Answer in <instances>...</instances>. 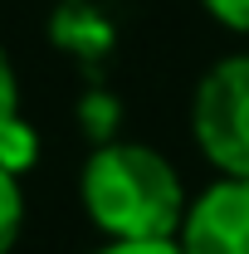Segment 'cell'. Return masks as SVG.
Segmentation results:
<instances>
[{
	"mask_svg": "<svg viewBox=\"0 0 249 254\" xmlns=\"http://www.w3.org/2000/svg\"><path fill=\"white\" fill-rule=\"evenodd\" d=\"M210 15H215L225 30H235V34H249V0H200Z\"/></svg>",
	"mask_w": 249,
	"mask_h": 254,
	"instance_id": "cell-9",
	"label": "cell"
},
{
	"mask_svg": "<svg viewBox=\"0 0 249 254\" xmlns=\"http://www.w3.org/2000/svg\"><path fill=\"white\" fill-rule=\"evenodd\" d=\"M190 132L220 176H249V54H225L200 73Z\"/></svg>",
	"mask_w": 249,
	"mask_h": 254,
	"instance_id": "cell-2",
	"label": "cell"
},
{
	"mask_svg": "<svg viewBox=\"0 0 249 254\" xmlns=\"http://www.w3.org/2000/svg\"><path fill=\"white\" fill-rule=\"evenodd\" d=\"M20 225H25V195H20V176L0 166V254L15 250V240H20Z\"/></svg>",
	"mask_w": 249,
	"mask_h": 254,
	"instance_id": "cell-6",
	"label": "cell"
},
{
	"mask_svg": "<svg viewBox=\"0 0 249 254\" xmlns=\"http://www.w3.org/2000/svg\"><path fill=\"white\" fill-rule=\"evenodd\" d=\"M83 210L108 240H176L186 225V190L156 147L108 142L83 161Z\"/></svg>",
	"mask_w": 249,
	"mask_h": 254,
	"instance_id": "cell-1",
	"label": "cell"
},
{
	"mask_svg": "<svg viewBox=\"0 0 249 254\" xmlns=\"http://www.w3.org/2000/svg\"><path fill=\"white\" fill-rule=\"evenodd\" d=\"M176 245L186 254H249V176H220L200 190Z\"/></svg>",
	"mask_w": 249,
	"mask_h": 254,
	"instance_id": "cell-3",
	"label": "cell"
},
{
	"mask_svg": "<svg viewBox=\"0 0 249 254\" xmlns=\"http://www.w3.org/2000/svg\"><path fill=\"white\" fill-rule=\"evenodd\" d=\"M49 39L59 44L63 54H73L88 73L113 54V25L98 15L88 0H63L54 10V20H49Z\"/></svg>",
	"mask_w": 249,
	"mask_h": 254,
	"instance_id": "cell-4",
	"label": "cell"
},
{
	"mask_svg": "<svg viewBox=\"0 0 249 254\" xmlns=\"http://www.w3.org/2000/svg\"><path fill=\"white\" fill-rule=\"evenodd\" d=\"M34 157H39V137H34V132L20 123V118H15V123L0 132V166L20 176L25 166H34Z\"/></svg>",
	"mask_w": 249,
	"mask_h": 254,
	"instance_id": "cell-7",
	"label": "cell"
},
{
	"mask_svg": "<svg viewBox=\"0 0 249 254\" xmlns=\"http://www.w3.org/2000/svg\"><path fill=\"white\" fill-rule=\"evenodd\" d=\"M20 118V83H15V68H10V54L0 49V132Z\"/></svg>",
	"mask_w": 249,
	"mask_h": 254,
	"instance_id": "cell-8",
	"label": "cell"
},
{
	"mask_svg": "<svg viewBox=\"0 0 249 254\" xmlns=\"http://www.w3.org/2000/svg\"><path fill=\"white\" fill-rule=\"evenodd\" d=\"M78 123H83V132L93 137V147L118 142V137H113V127H118V98L103 93V88L83 93V103H78Z\"/></svg>",
	"mask_w": 249,
	"mask_h": 254,
	"instance_id": "cell-5",
	"label": "cell"
},
{
	"mask_svg": "<svg viewBox=\"0 0 249 254\" xmlns=\"http://www.w3.org/2000/svg\"><path fill=\"white\" fill-rule=\"evenodd\" d=\"M98 254H186L176 240H113L108 250Z\"/></svg>",
	"mask_w": 249,
	"mask_h": 254,
	"instance_id": "cell-10",
	"label": "cell"
}]
</instances>
